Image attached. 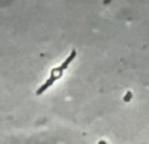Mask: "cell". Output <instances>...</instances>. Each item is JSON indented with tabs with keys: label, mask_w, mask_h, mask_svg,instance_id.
<instances>
[{
	"label": "cell",
	"mask_w": 149,
	"mask_h": 144,
	"mask_svg": "<svg viewBox=\"0 0 149 144\" xmlns=\"http://www.w3.org/2000/svg\"><path fill=\"white\" fill-rule=\"evenodd\" d=\"M74 57H76V50H72V52H71L70 55H68V58L63 62V64H62V68L63 70H65V68H68V66L71 64V62L74 59Z\"/></svg>",
	"instance_id": "obj_2"
},
{
	"label": "cell",
	"mask_w": 149,
	"mask_h": 144,
	"mask_svg": "<svg viewBox=\"0 0 149 144\" xmlns=\"http://www.w3.org/2000/svg\"><path fill=\"white\" fill-rule=\"evenodd\" d=\"M63 68H62V66H60V67H56V68H54V70H52V72H51V76H54L55 79H59V77H62V75H63Z\"/></svg>",
	"instance_id": "obj_3"
},
{
	"label": "cell",
	"mask_w": 149,
	"mask_h": 144,
	"mask_svg": "<svg viewBox=\"0 0 149 144\" xmlns=\"http://www.w3.org/2000/svg\"><path fill=\"white\" fill-rule=\"evenodd\" d=\"M55 80H56V79H55V77H54V76H51V77H50V79H49V80H47V81H46V82H45V84H43V85H42V87H41V88H38V90H37V92H36V93H37V94H38V96H39V94H42V93H43V92H45V90H47V89H49V88H50V87H51V85H52V84H54V81H55Z\"/></svg>",
	"instance_id": "obj_1"
}]
</instances>
